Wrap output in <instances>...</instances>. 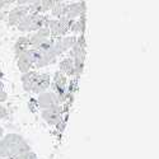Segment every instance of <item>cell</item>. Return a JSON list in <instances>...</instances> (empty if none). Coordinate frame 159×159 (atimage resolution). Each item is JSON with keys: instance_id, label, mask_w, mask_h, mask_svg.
<instances>
[{"instance_id": "cell-20", "label": "cell", "mask_w": 159, "mask_h": 159, "mask_svg": "<svg viewBox=\"0 0 159 159\" xmlns=\"http://www.w3.org/2000/svg\"><path fill=\"white\" fill-rule=\"evenodd\" d=\"M9 116V112H8V108L5 106H2L0 104V120H4Z\"/></svg>"}, {"instance_id": "cell-1", "label": "cell", "mask_w": 159, "mask_h": 159, "mask_svg": "<svg viewBox=\"0 0 159 159\" xmlns=\"http://www.w3.org/2000/svg\"><path fill=\"white\" fill-rule=\"evenodd\" d=\"M27 150H31L30 144L18 134H8L0 139V158L14 159Z\"/></svg>"}, {"instance_id": "cell-5", "label": "cell", "mask_w": 159, "mask_h": 159, "mask_svg": "<svg viewBox=\"0 0 159 159\" xmlns=\"http://www.w3.org/2000/svg\"><path fill=\"white\" fill-rule=\"evenodd\" d=\"M38 59H39V51L37 48L31 47L27 51H24L23 54H20L17 57V65L19 71L23 74L32 70V68H34V65L37 64Z\"/></svg>"}, {"instance_id": "cell-16", "label": "cell", "mask_w": 159, "mask_h": 159, "mask_svg": "<svg viewBox=\"0 0 159 159\" xmlns=\"http://www.w3.org/2000/svg\"><path fill=\"white\" fill-rule=\"evenodd\" d=\"M30 38L28 36H22V37H18V39L14 43V55L16 57H18L20 54H23L24 51H27L30 48Z\"/></svg>"}, {"instance_id": "cell-4", "label": "cell", "mask_w": 159, "mask_h": 159, "mask_svg": "<svg viewBox=\"0 0 159 159\" xmlns=\"http://www.w3.org/2000/svg\"><path fill=\"white\" fill-rule=\"evenodd\" d=\"M74 19H69L66 17H60V18H48L46 22V27L50 30V36L52 38H59L64 37L69 33L71 23Z\"/></svg>"}, {"instance_id": "cell-25", "label": "cell", "mask_w": 159, "mask_h": 159, "mask_svg": "<svg viewBox=\"0 0 159 159\" xmlns=\"http://www.w3.org/2000/svg\"><path fill=\"white\" fill-rule=\"evenodd\" d=\"M2 90H4V83L0 80V92H2Z\"/></svg>"}, {"instance_id": "cell-15", "label": "cell", "mask_w": 159, "mask_h": 159, "mask_svg": "<svg viewBox=\"0 0 159 159\" xmlns=\"http://www.w3.org/2000/svg\"><path fill=\"white\" fill-rule=\"evenodd\" d=\"M85 27H87V18H85V14H82L79 18L73 20L70 32H73L75 34H84Z\"/></svg>"}, {"instance_id": "cell-7", "label": "cell", "mask_w": 159, "mask_h": 159, "mask_svg": "<svg viewBox=\"0 0 159 159\" xmlns=\"http://www.w3.org/2000/svg\"><path fill=\"white\" fill-rule=\"evenodd\" d=\"M30 13V7L28 5H18L16 8H13L9 13H8V18H7V23L9 27H17V24L27 16Z\"/></svg>"}, {"instance_id": "cell-2", "label": "cell", "mask_w": 159, "mask_h": 159, "mask_svg": "<svg viewBox=\"0 0 159 159\" xmlns=\"http://www.w3.org/2000/svg\"><path fill=\"white\" fill-rule=\"evenodd\" d=\"M70 56L74 61V68H75V76H80L84 70V62L87 56V39L84 34H80L79 38H76V42L70 48Z\"/></svg>"}, {"instance_id": "cell-27", "label": "cell", "mask_w": 159, "mask_h": 159, "mask_svg": "<svg viewBox=\"0 0 159 159\" xmlns=\"http://www.w3.org/2000/svg\"><path fill=\"white\" fill-rule=\"evenodd\" d=\"M0 75H2V68H0Z\"/></svg>"}, {"instance_id": "cell-18", "label": "cell", "mask_w": 159, "mask_h": 159, "mask_svg": "<svg viewBox=\"0 0 159 159\" xmlns=\"http://www.w3.org/2000/svg\"><path fill=\"white\" fill-rule=\"evenodd\" d=\"M38 3H39V8H41V13L45 14V13H47L52 9V7L56 3V0H39Z\"/></svg>"}, {"instance_id": "cell-17", "label": "cell", "mask_w": 159, "mask_h": 159, "mask_svg": "<svg viewBox=\"0 0 159 159\" xmlns=\"http://www.w3.org/2000/svg\"><path fill=\"white\" fill-rule=\"evenodd\" d=\"M65 7H66V3L64 0H56L55 5L52 7V9L50 10L52 17L55 18H60V17H64V13H65Z\"/></svg>"}, {"instance_id": "cell-23", "label": "cell", "mask_w": 159, "mask_h": 159, "mask_svg": "<svg viewBox=\"0 0 159 159\" xmlns=\"http://www.w3.org/2000/svg\"><path fill=\"white\" fill-rule=\"evenodd\" d=\"M17 2V0H3V3L5 4V7H8V5H10V4H14Z\"/></svg>"}, {"instance_id": "cell-21", "label": "cell", "mask_w": 159, "mask_h": 159, "mask_svg": "<svg viewBox=\"0 0 159 159\" xmlns=\"http://www.w3.org/2000/svg\"><path fill=\"white\" fill-rule=\"evenodd\" d=\"M38 0H17V4L18 5H31V4H34L37 3Z\"/></svg>"}, {"instance_id": "cell-8", "label": "cell", "mask_w": 159, "mask_h": 159, "mask_svg": "<svg viewBox=\"0 0 159 159\" xmlns=\"http://www.w3.org/2000/svg\"><path fill=\"white\" fill-rule=\"evenodd\" d=\"M61 112H62L61 106L55 104V106H52V107H50L47 110H42L41 116L50 126H57L61 121Z\"/></svg>"}, {"instance_id": "cell-19", "label": "cell", "mask_w": 159, "mask_h": 159, "mask_svg": "<svg viewBox=\"0 0 159 159\" xmlns=\"http://www.w3.org/2000/svg\"><path fill=\"white\" fill-rule=\"evenodd\" d=\"M14 159H37V154L34 152H32V150H27V152L17 155Z\"/></svg>"}, {"instance_id": "cell-14", "label": "cell", "mask_w": 159, "mask_h": 159, "mask_svg": "<svg viewBox=\"0 0 159 159\" xmlns=\"http://www.w3.org/2000/svg\"><path fill=\"white\" fill-rule=\"evenodd\" d=\"M60 71L66 76H75V68H74V61L71 57H65L59 64Z\"/></svg>"}, {"instance_id": "cell-10", "label": "cell", "mask_w": 159, "mask_h": 159, "mask_svg": "<svg viewBox=\"0 0 159 159\" xmlns=\"http://www.w3.org/2000/svg\"><path fill=\"white\" fill-rule=\"evenodd\" d=\"M50 37H51L50 36V30L46 27V25H45V27H41L39 30L34 31L31 36H28V38H30V46L33 47V48H37L42 42L47 41Z\"/></svg>"}, {"instance_id": "cell-12", "label": "cell", "mask_w": 159, "mask_h": 159, "mask_svg": "<svg viewBox=\"0 0 159 159\" xmlns=\"http://www.w3.org/2000/svg\"><path fill=\"white\" fill-rule=\"evenodd\" d=\"M38 75L39 73L36 71V70H30L27 73H23L22 74V78H20V82H22V85H23V89L25 92H31L36 80L38 79Z\"/></svg>"}, {"instance_id": "cell-22", "label": "cell", "mask_w": 159, "mask_h": 159, "mask_svg": "<svg viewBox=\"0 0 159 159\" xmlns=\"http://www.w3.org/2000/svg\"><path fill=\"white\" fill-rule=\"evenodd\" d=\"M7 99H8V93H7L5 90H2V92H0V103L5 102Z\"/></svg>"}, {"instance_id": "cell-11", "label": "cell", "mask_w": 159, "mask_h": 159, "mask_svg": "<svg viewBox=\"0 0 159 159\" xmlns=\"http://www.w3.org/2000/svg\"><path fill=\"white\" fill-rule=\"evenodd\" d=\"M37 104L39 106L41 110H47V108L52 107V106L60 104V103H59V99L54 92H43V93H39Z\"/></svg>"}, {"instance_id": "cell-13", "label": "cell", "mask_w": 159, "mask_h": 159, "mask_svg": "<svg viewBox=\"0 0 159 159\" xmlns=\"http://www.w3.org/2000/svg\"><path fill=\"white\" fill-rule=\"evenodd\" d=\"M50 83H51V79H50V75L48 74H39L38 75V79L36 80L33 88L31 92L36 94H39V93H43V92L47 90V88L50 87Z\"/></svg>"}, {"instance_id": "cell-3", "label": "cell", "mask_w": 159, "mask_h": 159, "mask_svg": "<svg viewBox=\"0 0 159 159\" xmlns=\"http://www.w3.org/2000/svg\"><path fill=\"white\" fill-rule=\"evenodd\" d=\"M48 17L45 14H37V13H28L18 24L17 28L20 32H34L41 27H45Z\"/></svg>"}, {"instance_id": "cell-6", "label": "cell", "mask_w": 159, "mask_h": 159, "mask_svg": "<svg viewBox=\"0 0 159 159\" xmlns=\"http://www.w3.org/2000/svg\"><path fill=\"white\" fill-rule=\"evenodd\" d=\"M66 87H68V78L60 70L54 75V93L56 94L59 103L66 99Z\"/></svg>"}, {"instance_id": "cell-26", "label": "cell", "mask_w": 159, "mask_h": 159, "mask_svg": "<svg viewBox=\"0 0 159 159\" xmlns=\"http://www.w3.org/2000/svg\"><path fill=\"white\" fill-rule=\"evenodd\" d=\"M4 135V129L2 127V126H0V138H2Z\"/></svg>"}, {"instance_id": "cell-9", "label": "cell", "mask_w": 159, "mask_h": 159, "mask_svg": "<svg viewBox=\"0 0 159 159\" xmlns=\"http://www.w3.org/2000/svg\"><path fill=\"white\" fill-rule=\"evenodd\" d=\"M82 14H85V3L83 2H76V3H66L64 17L69 19H76Z\"/></svg>"}, {"instance_id": "cell-24", "label": "cell", "mask_w": 159, "mask_h": 159, "mask_svg": "<svg viewBox=\"0 0 159 159\" xmlns=\"http://www.w3.org/2000/svg\"><path fill=\"white\" fill-rule=\"evenodd\" d=\"M3 8H5V4L3 3V0H0V10H2Z\"/></svg>"}]
</instances>
